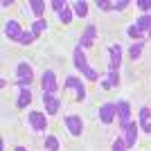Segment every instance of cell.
Wrapping results in <instances>:
<instances>
[{"label":"cell","mask_w":151,"mask_h":151,"mask_svg":"<svg viewBox=\"0 0 151 151\" xmlns=\"http://www.w3.org/2000/svg\"><path fill=\"white\" fill-rule=\"evenodd\" d=\"M16 72H18V86L20 88H29V81H32V68L27 65V63H18V68H16Z\"/></svg>","instance_id":"2"},{"label":"cell","mask_w":151,"mask_h":151,"mask_svg":"<svg viewBox=\"0 0 151 151\" xmlns=\"http://www.w3.org/2000/svg\"><path fill=\"white\" fill-rule=\"evenodd\" d=\"M142 131H145V133H151V122H147V124H142Z\"/></svg>","instance_id":"30"},{"label":"cell","mask_w":151,"mask_h":151,"mask_svg":"<svg viewBox=\"0 0 151 151\" xmlns=\"http://www.w3.org/2000/svg\"><path fill=\"white\" fill-rule=\"evenodd\" d=\"M45 149L47 151H59V140L54 135H47L45 138Z\"/></svg>","instance_id":"17"},{"label":"cell","mask_w":151,"mask_h":151,"mask_svg":"<svg viewBox=\"0 0 151 151\" xmlns=\"http://www.w3.org/2000/svg\"><path fill=\"white\" fill-rule=\"evenodd\" d=\"M149 117H151V111L149 108H142V111H140V124H147Z\"/></svg>","instance_id":"23"},{"label":"cell","mask_w":151,"mask_h":151,"mask_svg":"<svg viewBox=\"0 0 151 151\" xmlns=\"http://www.w3.org/2000/svg\"><path fill=\"white\" fill-rule=\"evenodd\" d=\"M95 36H97V27L95 25H88L86 27V32L81 34V41H79V47H90L95 41Z\"/></svg>","instance_id":"8"},{"label":"cell","mask_w":151,"mask_h":151,"mask_svg":"<svg viewBox=\"0 0 151 151\" xmlns=\"http://www.w3.org/2000/svg\"><path fill=\"white\" fill-rule=\"evenodd\" d=\"M129 5V0H120V2H113V9H124Z\"/></svg>","instance_id":"29"},{"label":"cell","mask_w":151,"mask_h":151,"mask_svg":"<svg viewBox=\"0 0 151 151\" xmlns=\"http://www.w3.org/2000/svg\"><path fill=\"white\" fill-rule=\"evenodd\" d=\"M138 7L142 9V12H147V9H151V2L149 0H138Z\"/></svg>","instance_id":"27"},{"label":"cell","mask_w":151,"mask_h":151,"mask_svg":"<svg viewBox=\"0 0 151 151\" xmlns=\"http://www.w3.org/2000/svg\"><path fill=\"white\" fill-rule=\"evenodd\" d=\"M27 7H29V9H32L34 14H36V16H41V14L45 12V2H43V0H32V2H29Z\"/></svg>","instance_id":"16"},{"label":"cell","mask_w":151,"mask_h":151,"mask_svg":"<svg viewBox=\"0 0 151 151\" xmlns=\"http://www.w3.org/2000/svg\"><path fill=\"white\" fill-rule=\"evenodd\" d=\"M65 7H68V5H65V2H63V0H52V9H57L59 14H61L63 9H65Z\"/></svg>","instance_id":"24"},{"label":"cell","mask_w":151,"mask_h":151,"mask_svg":"<svg viewBox=\"0 0 151 151\" xmlns=\"http://www.w3.org/2000/svg\"><path fill=\"white\" fill-rule=\"evenodd\" d=\"M129 36L138 38V36H140V29H138V27H135V25H133V27H129Z\"/></svg>","instance_id":"28"},{"label":"cell","mask_w":151,"mask_h":151,"mask_svg":"<svg viewBox=\"0 0 151 151\" xmlns=\"http://www.w3.org/2000/svg\"><path fill=\"white\" fill-rule=\"evenodd\" d=\"M29 124L36 129V131H45V124H47V120H45L43 113H29Z\"/></svg>","instance_id":"12"},{"label":"cell","mask_w":151,"mask_h":151,"mask_svg":"<svg viewBox=\"0 0 151 151\" xmlns=\"http://www.w3.org/2000/svg\"><path fill=\"white\" fill-rule=\"evenodd\" d=\"M75 14H77V16H86V14H88V5H86L83 0L75 2Z\"/></svg>","instance_id":"18"},{"label":"cell","mask_w":151,"mask_h":151,"mask_svg":"<svg viewBox=\"0 0 151 151\" xmlns=\"http://www.w3.org/2000/svg\"><path fill=\"white\" fill-rule=\"evenodd\" d=\"M43 104H45L47 115H54V113L59 111V99L54 97V95H45V93H43Z\"/></svg>","instance_id":"10"},{"label":"cell","mask_w":151,"mask_h":151,"mask_svg":"<svg viewBox=\"0 0 151 151\" xmlns=\"http://www.w3.org/2000/svg\"><path fill=\"white\" fill-rule=\"evenodd\" d=\"M120 61H122V47L115 43V45H111V68L108 70H117L120 68Z\"/></svg>","instance_id":"11"},{"label":"cell","mask_w":151,"mask_h":151,"mask_svg":"<svg viewBox=\"0 0 151 151\" xmlns=\"http://www.w3.org/2000/svg\"><path fill=\"white\" fill-rule=\"evenodd\" d=\"M14 151H27V149H25V147H16Z\"/></svg>","instance_id":"31"},{"label":"cell","mask_w":151,"mask_h":151,"mask_svg":"<svg viewBox=\"0 0 151 151\" xmlns=\"http://www.w3.org/2000/svg\"><path fill=\"white\" fill-rule=\"evenodd\" d=\"M135 27H138V29H140V34H142V32H145V29H151V16H149V14H145L142 18H138V23H135Z\"/></svg>","instance_id":"14"},{"label":"cell","mask_w":151,"mask_h":151,"mask_svg":"<svg viewBox=\"0 0 151 151\" xmlns=\"http://www.w3.org/2000/svg\"><path fill=\"white\" fill-rule=\"evenodd\" d=\"M117 115H120V122H122V129L131 124V106L126 101H117Z\"/></svg>","instance_id":"5"},{"label":"cell","mask_w":151,"mask_h":151,"mask_svg":"<svg viewBox=\"0 0 151 151\" xmlns=\"http://www.w3.org/2000/svg\"><path fill=\"white\" fill-rule=\"evenodd\" d=\"M135 138H138V126L129 124L124 129V145L126 147H133V145H135Z\"/></svg>","instance_id":"13"},{"label":"cell","mask_w":151,"mask_h":151,"mask_svg":"<svg viewBox=\"0 0 151 151\" xmlns=\"http://www.w3.org/2000/svg\"><path fill=\"white\" fill-rule=\"evenodd\" d=\"M126 145H124V140H115L113 142V151H124Z\"/></svg>","instance_id":"25"},{"label":"cell","mask_w":151,"mask_h":151,"mask_svg":"<svg viewBox=\"0 0 151 151\" xmlns=\"http://www.w3.org/2000/svg\"><path fill=\"white\" fill-rule=\"evenodd\" d=\"M75 65H77V70H81V72H83L86 79L97 81V72L88 65V59H86V54H83V47H79V45L75 47Z\"/></svg>","instance_id":"1"},{"label":"cell","mask_w":151,"mask_h":151,"mask_svg":"<svg viewBox=\"0 0 151 151\" xmlns=\"http://www.w3.org/2000/svg\"><path fill=\"white\" fill-rule=\"evenodd\" d=\"M32 41H34V34H32V32H23V36L18 38V43H23V45H29Z\"/></svg>","instance_id":"22"},{"label":"cell","mask_w":151,"mask_h":151,"mask_svg":"<svg viewBox=\"0 0 151 151\" xmlns=\"http://www.w3.org/2000/svg\"><path fill=\"white\" fill-rule=\"evenodd\" d=\"M65 126L70 129L72 135H81V131H83L81 117H77V115H68V117H65Z\"/></svg>","instance_id":"6"},{"label":"cell","mask_w":151,"mask_h":151,"mask_svg":"<svg viewBox=\"0 0 151 151\" xmlns=\"http://www.w3.org/2000/svg\"><path fill=\"white\" fill-rule=\"evenodd\" d=\"M41 86H43V93L45 95H52L57 90V77L52 70H45L43 72V79H41Z\"/></svg>","instance_id":"3"},{"label":"cell","mask_w":151,"mask_h":151,"mask_svg":"<svg viewBox=\"0 0 151 151\" xmlns=\"http://www.w3.org/2000/svg\"><path fill=\"white\" fill-rule=\"evenodd\" d=\"M59 18H61V23H65V25H68L70 20H72V12H70L68 7H65V9H63V12L59 14Z\"/></svg>","instance_id":"21"},{"label":"cell","mask_w":151,"mask_h":151,"mask_svg":"<svg viewBox=\"0 0 151 151\" xmlns=\"http://www.w3.org/2000/svg\"><path fill=\"white\" fill-rule=\"evenodd\" d=\"M63 86H65V88H75L77 90V99H83V97H86V88H83V83L79 81L77 77H68Z\"/></svg>","instance_id":"7"},{"label":"cell","mask_w":151,"mask_h":151,"mask_svg":"<svg viewBox=\"0 0 151 151\" xmlns=\"http://www.w3.org/2000/svg\"><path fill=\"white\" fill-rule=\"evenodd\" d=\"M149 36H151V29H149Z\"/></svg>","instance_id":"32"},{"label":"cell","mask_w":151,"mask_h":151,"mask_svg":"<svg viewBox=\"0 0 151 151\" xmlns=\"http://www.w3.org/2000/svg\"><path fill=\"white\" fill-rule=\"evenodd\" d=\"M32 101V93H29V88H20V97H18V106L23 108V106H27Z\"/></svg>","instance_id":"15"},{"label":"cell","mask_w":151,"mask_h":151,"mask_svg":"<svg viewBox=\"0 0 151 151\" xmlns=\"http://www.w3.org/2000/svg\"><path fill=\"white\" fill-rule=\"evenodd\" d=\"M115 115H117V104H104L99 108V120L104 124H111L115 120Z\"/></svg>","instance_id":"4"},{"label":"cell","mask_w":151,"mask_h":151,"mask_svg":"<svg viewBox=\"0 0 151 151\" xmlns=\"http://www.w3.org/2000/svg\"><path fill=\"white\" fill-rule=\"evenodd\" d=\"M5 34L9 38H14V41H18V38L23 36V29H20V25L16 23V20H9V23L5 25Z\"/></svg>","instance_id":"9"},{"label":"cell","mask_w":151,"mask_h":151,"mask_svg":"<svg viewBox=\"0 0 151 151\" xmlns=\"http://www.w3.org/2000/svg\"><path fill=\"white\" fill-rule=\"evenodd\" d=\"M129 54H131V59H138L140 54H142V43H135V45H131V50H129Z\"/></svg>","instance_id":"20"},{"label":"cell","mask_w":151,"mask_h":151,"mask_svg":"<svg viewBox=\"0 0 151 151\" xmlns=\"http://www.w3.org/2000/svg\"><path fill=\"white\" fill-rule=\"evenodd\" d=\"M45 27H47V23H45V20H36V23L32 25V34H34V36H38V34H41Z\"/></svg>","instance_id":"19"},{"label":"cell","mask_w":151,"mask_h":151,"mask_svg":"<svg viewBox=\"0 0 151 151\" xmlns=\"http://www.w3.org/2000/svg\"><path fill=\"white\" fill-rule=\"evenodd\" d=\"M97 7H99V9H113V2H108V0H97Z\"/></svg>","instance_id":"26"}]
</instances>
